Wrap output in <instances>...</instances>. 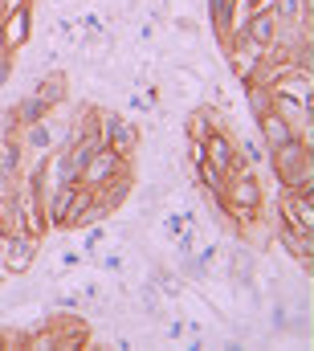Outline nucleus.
I'll use <instances>...</instances> for the list:
<instances>
[{"instance_id":"obj_1","label":"nucleus","mask_w":314,"mask_h":351,"mask_svg":"<svg viewBox=\"0 0 314 351\" xmlns=\"http://www.w3.org/2000/svg\"><path fill=\"white\" fill-rule=\"evenodd\" d=\"M274 168H278V180H282L290 192L311 188V184H314V160H311L306 139H298V135H294L290 143L274 147Z\"/></svg>"},{"instance_id":"obj_2","label":"nucleus","mask_w":314,"mask_h":351,"mask_svg":"<svg viewBox=\"0 0 314 351\" xmlns=\"http://www.w3.org/2000/svg\"><path fill=\"white\" fill-rule=\"evenodd\" d=\"M119 172H123V156H119V152H110V147L102 143V147H94V156L82 164L78 184H86V188H106Z\"/></svg>"},{"instance_id":"obj_3","label":"nucleus","mask_w":314,"mask_h":351,"mask_svg":"<svg viewBox=\"0 0 314 351\" xmlns=\"http://www.w3.org/2000/svg\"><path fill=\"white\" fill-rule=\"evenodd\" d=\"M204 164L213 168L217 176H233L237 172V156H233V143H229V135H221V131H208L204 135Z\"/></svg>"},{"instance_id":"obj_4","label":"nucleus","mask_w":314,"mask_h":351,"mask_svg":"<svg viewBox=\"0 0 314 351\" xmlns=\"http://www.w3.org/2000/svg\"><path fill=\"white\" fill-rule=\"evenodd\" d=\"M229 204H233L237 213H253L261 204V188H257L253 176L233 172V180H229Z\"/></svg>"},{"instance_id":"obj_5","label":"nucleus","mask_w":314,"mask_h":351,"mask_svg":"<svg viewBox=\"0 0 314 351\" xmlns=\"http://www.w3.org/2000/svg\"><path fill=\"white\" fill-rule=\"evenodd\" d=\"M286 221H294L302 233H314V192L311 188H298L286 196Z\"/></svg>"},{"instance_id":"obj_6","label":"nucleus","mask_w":314,"mask_h":351,"mask_svg":"<svg viewBox=\"0 0 314 351\" xmlns=\"http://www.w3.org/2000/svg\"><path fill=\"white\" fill-rule=\"evenodd\" d=\"M0 25H4V29H0V41H4L8 49H21V45H25V37H29V8H25V4L8 8Z\"/></svg>"},{"instance_id":"obj_7","label":"nucleus","mask_w":314,"mask_h":351,"mask_svg":"<svg viewBox=\"0 0 314 351\" xmlns=\"http://www.w3.org/2000/svg\"><path fill=\"white\" fill-rule=\"evenodd\" d=\"M257 123H261V135H265V147H269V152H274V147H282V143H290V139L298 135V131H294L278 110H274V106H269V110H261V114H257Z\"/></svg>"},{"instance_id":"obj_8","label":"nucleus","mask_w":314,"mask_h":351,"mask_svg":"<svg viewBox=\"0 0 314 351\" xmlns=\"http://www.w3.org/2000/svg\"><path fill=\"white\" fill-rule=\"evenodd\" d=\"M33 258H37V237H25V233L8 237V254H4V269L8 274H25Z\"/></svg>"},{"instance_id":"obj_9","label":"nucleus","mask_w":314,"mask_h":351,"mask_svg":"<svg viewBox=\"0 0 314 351\" xmlns=\"http://www.w3.org/2000/svg\"><path fill=\"white\" fill-rule=\"evenodd\" d=\"M102 143H106L110 152L127 156V152H135V143H139V131H135L131 123H123V119H106V135H102Z\"/></svg>"},{"instance_id":"obj_10","label":"nucleus","mask_w":314,"mask_h":351,"mask_svg":"<svg viewBox=\"0 0 314 351\" xmlns=\"http://www.w3.org/2000/svg\"><path fill=\"white\" fill-rule=\"evenodd\" d=\"M229 58H233L237 74H241V78H249V74L257 70V62H261V45H253V41L241 33V37H233V41H229Z\"/></svg>"},{"instance_id":"obj_11","label":"nucleus","mask_w":314,"mask_h":351,"mask_svg":"<svg viewBox=\"0 0 314 351\" xmlns=\"http://www.w3.org/2000/svg\"><path fill=\"white\" fill-rule=\"evenodd\" d=\"M245 37L253 41V45H269V41H278V16L269 12V8H257L253 12V21H249V29H245Z\"/></svg>"},{"instance_id":"obj_12","label":"nucleus","mask_w":314,"mask_h":351,"mask_svg":"<svg viewBox=\"0 0 314 351\" xmlns=\"http://www.w3.org/2000/svg\"><path fill=\"white\" fill-rule=\"evenodd\" d=\"M16 233H25V204L4 200L0 204V237H16Z\"/></svg>"},{"instance_id":"obj_13","label":"nucleus","mask_w":314,"mask_h":351,"mask_svg":"<svg viewBox=\"0 0 314 351\" xmlns=\"http://www.w3.org/2000/svg\"><path fill=\"white\" fill-rule=\"evenodd\" d=\"M282 241H286V250H290V254H298V258H302V265H311V233H302L294 221H286Z\"/></svg>"},{"instance_id":"obj_14","label":"nucleus","mask_w":314,"mask_h":351,"mask_svg":"<svg viewBox=\"0 0 314 351\" xmlns=\"http://www.w3.org/2000/svg\"><path fill=\"white\" fill-rule=\"evenodd\" d=\"M37 98H41L45 106H58V102L66 98V74H45V78L37 82Z\"/></svg>"},{"instance_id":"obj_15","label":"nucleus","mask_w":314,"mask_h":351,"mask_svg":"<svg viewBox=\"0 0 314 351\" xmlns=\"http://www.w3.org/2000/svg\"><path fill=\"white\" fill-rule=\"evenodd\" d=\"M45 110H53V106H45V102L33 94V98H25L21 106H12V123H16V127H29V123H37Z\"/></svg>"},{"instance_id":"obj_16","label":"nucleus","mask_w":314,"mask_h":351,"mask_svg":"<svg viewBox=\"0 0 314 351\" xmlns=\"http://www.w3.org/2000/svg\"><path fill=\"white\" fill-rule=\"evenodd\" d=\"M213 29L221 41H229V29H233V0H213Z\"/></svg>"},{"instance_id":"obj_17","label":"nucleus","mask_w":314,"mask_h":351,"mask_svg":"<svg viewBox=\"0 0 314 351\" xmlns=\"http://www.w3.org/2000/svg\"><path fill=\"white\" fill-rule=\"evenodd\" d=\"M269 12L278 16V25H290V21H298V16H306L311 8H306V0H274Z\"/></svg>"},{"instance_id":"obj_18","label":"nucleus","mask_w":314,"mask_h":351,"mask_svg":"<svg viewBox=\"0 0 314 351\" xmlns=\"http://www.w3.org/2000/svg\"><path fill=\"white\" fill-rule=\"evenodd\" d=\"M25 143H29L33 152H45V147L53 143V135H49V127L37 119V123H29V131H25Z\"/></svg>"},{"instance_id":"obj_19","label":"nucleus","mask_w":314,"mask_h":351,"mask_svg":"<svg viewBox=\"0 0 314 351\" xmlns=\"http://www.w3.org/2000/svg\"><path fill=\"white\" fill-rule=\"evenodd\" d=\"M208 131H213V127H208V110H196V114L188 119V135H192V139H204Z\"/></svg>"},{"instance_id":"obj_20","label":"nucleus","mask_w":314,"mask_h":351,"mask_svg":"<svg viewBox=\"0 0 314 351\" xmlns=\"http://www.w3.org/2000/svg\"><path fill=\"white\" fill-rule=\"evenodd\" d=\"M249 102H253V114L269 110V90H265V86H253V90H249Z\"/></svg>"},{"instance_id":"obj_21","label":"nucleus","mask_w":314,"mask_h":351,"mask_svg":"<svg viewBox=\"0 0 314 351\" xmlns=\"http://www.w3.org/2000/svg\"><path fill=\"white\" fill-rule=\"evenodd\" d=\"M8 74H12V49L0 41V86L8 82Z\"/></svg>"},{"instance_id":"obj_22","label":"nucleus","mask_w":314,"mask_h":351,"mask_svg":"<svg viewBox=\"0 0 314 351\" xmlns=\"http://www.w3.org/2000/svg\"><path fill=\"white\" fill-rule=\"evenodd\" d=\"M29 348H33V351H53V348H58V335H33V339H29Z\"/></svg>"},{"instance_id":"obj_23","label":"nucleus","mask_w":314,"mask_h":351,"mask_svg":"<svg viewBox=\"0 0 314 351\" xmlns=\"http://www.w3.org/2000/svg\"><path fill=\"white\" fill-rule=\"evenodd\" d=\"M249 8H253V12H257V8H265V4H261V0H249Z\"/></svg>"},{"instance_id":"obj_24","label":"nucleus","mask_w":314,"mask_h":351,"mask_svg":"<svg viewBox=\"0 0 314 351\" xmlns=\"http://www.w3.org/2000/svg\"><path fill=\"white\" fill-rule=\"evenodd\" d=\"M4 12H8V4H4V0H0V21H4Z\"/></svg>"}]
</instances>
